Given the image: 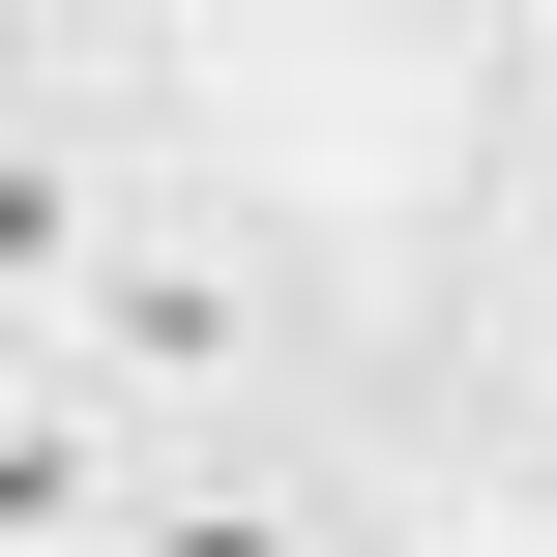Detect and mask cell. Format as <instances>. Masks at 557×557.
Segmentation results:
<instances>
[{
	"mask_svg": "<svg viewBox=\"0 0 557 557\" xmlns=\"http://www.w3.org/2000/svg\"><path fill=\"white\" fill-rule=\"evenodd\" d=\"M88 499H117V411L59 352H0V557H88Z\"/></svg>",
	"mask_w": 557,
	"mask_h": 557,
	"instance_id": "4",
	"label": "cell"
},
{
	"mask_svg": "<svg viewBox=\"0 0 557 557\" xmlns=\"http://www.w3.org/2000/svg\"><path fill=\"white\" fill-rule=\"evenodd\" d=\"M88 557H382L294 441H117V499H88Z\"/></svg>",
	"mask_w": 557,
	"mask_h": 557,
	"instance_id": "2",
	"label": "cell"
},
{
	"mask_svg": "<svg viewBox=\"0 0 557 557\" xmlns=\"http://www.w3.org/2000/svg\"><path fill=\"white\" fill-rule=\"evenodd\" d=\"M499 235H529V294H557V117H529V206H499Z\"/></svg>",
	"mask_w": 557,
	"mask_h": 557,
	"instance_id": "5",
	"label": "cell"
},
{
	"mask_svg": "<svg viewBox=\"0 0 557 557\" xmlns=\"http://www.w3.org/2000/svg\"><path fill=\"white\" fill-rule=\"evenodd\" d=\"M59 382H88L117 441H264V411H294V264H264V206L147 147L117 235H88V294H59Z\"/></svg>",
	"mask_w": 557,
	"mask_h": 557,
	"instance_id": "1",
	"label": "cell"
},
{
	"mask_svg": "<svg viewBox=\"0 0 557 557\" xmlns=\"http://www.w3.org/2000/svg\"><path fill=\"white\" fill-rule=\"evenodd\" d=\"M117 117H59V88H0V352H59V294H88V235H117Z\"/></svg>",
	"mask_w": 557,
	"mask_h": 557,
	"instance_id": "3",
	"label": "cell"
}]
</instances>
